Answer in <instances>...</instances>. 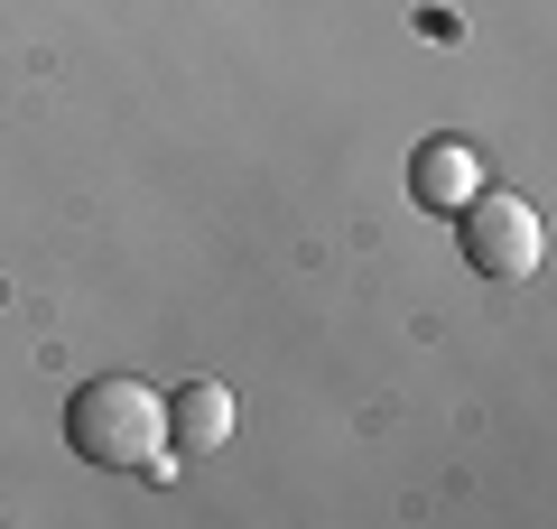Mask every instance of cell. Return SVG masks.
<instances>
[{
  "label": "cell",
  "instance_id": "obj_1",
  "mask_svg": "<svg viewBox=\"0 0 557 529\" xmlns=\"http://www.w3.org/2000/svg\"><path fill=\"white\" fill-rule=\"evenodd\" d=\"M65 446L102 473H139V483H177V455H168V399L149 381H84L65 399Z\"/></svg>",
  "mask_w": 557,
  "mask_h": 529
},
{
  "label": "cell",
  "instance_id": "obj_2",
  "mask_svg": "<svg viewBox=\"0 0 557 529\" xmlns=\"http://www.w3.org/2000/svg\"><path fill=\"white\" fill-rule=\"evenodd\" d=\"M456 223H465V260H474L483 279H539V260H548V214H539L530 196L483 186V196L456 205Z\"/></svg>",
  "mask_w": 557,
  "mask_h": 529
},
{
  "label": "cell",
  "instance_id": "obj_3",
  "mask_svg": "<svg viewBox=\"0 0 557 529\" xmlns=\"http://www.w3.org/2000/svg\"><path fill=\"white\" fill-rule=\"evenodd\" d=\"M493 176H483V149L474 139H428V149L409 158V196L428 205V214H456L465 196H483Z\"/></svg>",
  "mask_w": 557,
  "mask_h": 529
},
{
  "label": "cell",
  "instance_id": "obj_4",
  "mask_svg": "<svg viewBox=\"0 0 557 529\" xmlns=\"http://www.w3.org/2000/svg\"><path fill=\"white\" fill-rule=\"evenodd\" d=\"M233 391L223 381H186V391H168V446H186V455H214V446H233Z\"/></svg>",
  "mask_w": 557,
  "mask_h": 529
}]
</instances>
